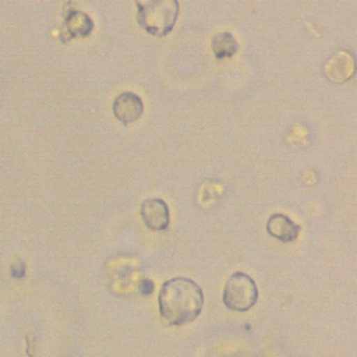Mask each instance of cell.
Segmentation results:
<instances>
[{
    "instance_id": "4",
    "label": "cell",
    "mask_w": 357,
    "mask_h": 357,
    "mask_svg": "<svg viewBox=\"0 0 357 357\" xmlns=\"http://www.w3.org/2000/svg\"><path fill=\"white\" fill-rule=\"evenodd\" d=\"M356 73V63L349 52L333 53L324 64V75L326 79L335 84H342L349 81Z\"/></svg>"
},
{
    "instance_id": "2",
    "label": "cell",
    "mask_w": 357,
    "mask_h": 357,
    "mask_svg": "<svg viewBox=\"0 0 357 357\" xmlns=\"http://www.w3.org/2000/svg\"><path fill=\"white\" fill-rule=\"evenodd\" d=\"M137 22L152 36H166L178 18L177 0H135Z\"/></svg>"
},
{
    "instance_id": "3",
    "label": "cell",
    "mask_w": 357,
    "mask_h": 357,
    "mask_svg": "<svg viewBox=\"0 0 357 357\" xmlns=\"http://www.w3.org/2000/svg\"><path fill=\"white\" fill-rule=\"evenodd\" d=\"M223 304L233 311H248L258 300V289L252 278L244 272H234L227 279L223 296Z\"/></svg>"
},
{
    "instance_id": "5",
    "label": "cell",
    "mask_w": 357,
    "mask_h": 357,
    "mask_svg": "<svg viewBox=\"0 0 357 357\" xmlns=\"http://www.w3.org/2000/svg\"><path fill=\"white\" fill-rule=\"evenodd\" d=\"M144 113V102L134 92H121L113 102V114L123 124L135 123Z\"/></svg>"
},
{
    "instance_id": "9",
    "label": "cell",
    "mask_w": 357,
    "mask_h": 357,
    "mask_svg": "<svg viewBox=\"0 0 357 357\" xmlns=\"http://www.w3.org/2000/svg\"><path fill=\"white\" fill-rule=\"evenodd\" d=\"M211 49L216 59H229L236 54L238 43L230 32H219L212 38Z\"/></svg>"
},
{
    "instance_id": "1",
    "label": "cell",
    "mask_w": 357,
    "mask_h": 357,
    "mask_svg": "<svg viewBox=\"0 0 357 357\" xmlns=\"http://www.w3.org/2000/svg\"><path fill=\"white\" fill-rule=\"evenodd\" d=\"M159 312L169 325H184L194 321L202 310V289L190 278L177 276L166 280L158 296Z\"/></svg>"
},
{
    "instance_id": "7",
    "label": "cell",
    "mask_w": 357,
    "mask_h": 357,
    "mask_svg": "<svg viewBox=\"0 0 357 357\" xmlns=\"http://www.w3.org/2000/svg\"><path fill=\"white\" fill-rule=\"evenodd\" d=\"M266 231L282 243H291L298 237L301 226L283 213H273L266 222Z\"/></svg>"
},
{
    "instance_id": "8",
    "label": "cell",
    "mask_w": 357,
    "mask_h": 357,
    "mask_svg": "<svg viewBox=\"0 0 357 357\" xmlns=\"http://www.w3.org/2000/svg\"><path fill=\"white\" fill-rule=\"evenodd\" d=\"M92 29H93V22L85 13L78 10H70L66 14L64 32H63V33H68L66 42L75 36H88L92 32Z\"/></svg>"
},
{
    "instance_id": "6",
    "label": "cell",
    "mask_w": 357,
    "mask_h": 357,
    "mask_svg": "<svg viewBox=\"0 0 357 357\" xmlns=\"http://www.w3.org/2000/svg\"><path fill=\"white\" fill-rule=\"evenodd\" d=\"M141 218L153 231L166 230L169 226V206L160 198H148L141 204Z\"/></svg>"
}]
</instances>
